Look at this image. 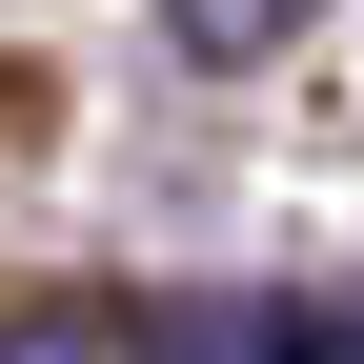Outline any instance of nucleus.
I'll return each mask as SVG.
<instances>
[{"mask_svg": "<svg viewBox=\"0 0 364 364\" xmlns=\"http://www.w3.org/2000/svg\"><path fill=\"white\" fill-rule=\"evenodd\" d=\"M122 344L142 364H344L364 324H344V284H203V304H142Z\"/></svg>", "mask_w": 364, "mask_h": 364, "instance_id": "nucleus-1", "label": "nucleus"}, {"mask_svg": "<svg viewBox=\"0 0 364 364\" xmlns=\"http://www.w3.org/2000/svg\"><path fill=\"white\" fill-rule=\"evenodd\" d=\"M304 21H324V0H162V41H182L203 81H243V61H284Z\"/></svg>", "mask_w": 364, "mask_h": 364, "instance_id": "nucleus-2", "label": "nucleus"}, {"mask_svg": "<svg viewBox=\"0 0 364 364\" xmlns=\"http://www.w3.org/2000/svg\"><path fill=\"white\" fill-rule=\"evenodd\" d=\"M0 364H142V344H122L102 304H41V324H0Z\"/></svg>", "mask_w": 364, "mask_h": 364, "instance_id": "nucleus-3", "label": "nucleus"}]
</instances>
